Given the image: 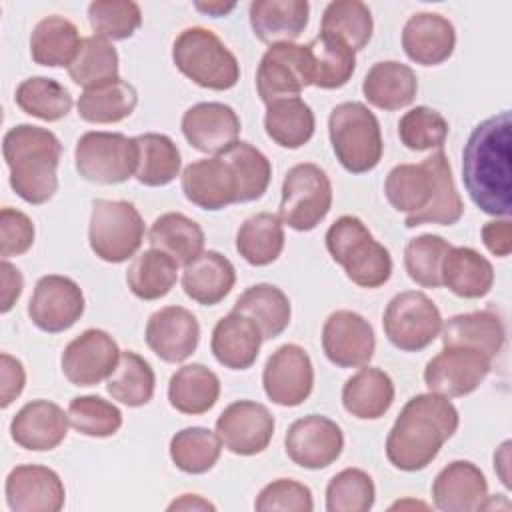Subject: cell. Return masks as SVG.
Masks as SVG:
<instances>
[{
  "instance_id": "cell-1",
  "label": "cell",
  "mask_w": 512,
  "mask_h": 512,
  "mask_svg": "<svg viewBox=\"0 0 512 512\" xmlns=\"http://www.w3.org/2000/svg\"><path fill=\"white\" fill-rule=\"evenodd\" d=\"M384 196L394 210L406 214V228L452 226L464 214V202L454 186L444 150L432 152L420 164L394 166L386 176Z\"/></svg>"
},
{
  "instance_id": "cell-2",
  "label": "cell",
  "mask_w": 512,
  "mask_h": 512,
  "mask_svg": "<svg viewBox=\"0 0 512 512\" xmlns=\"http://www.w3.org/2000/svg\"><path fill=\"white\" fill-rule=\"evenodd\" d=\"M512 118L500 112L474 126L462 152V182L470 200L486 214L512 212Z\"/></svg>"
},
{
  "instance_id": "cell-3",
  "label": "cell",
  "mask_w": 512,
  "mask_h": 512,
  "mask_svg": "<svg viewBox=\"0 0 512 512\" xmlns=\"http://www.w3.org/2000/svg\"><path fill=\"white\" fill-rule=\"evenodd\" d=\"M456 406L434 392L412 396L386 438V458L402 472L424 470L458 430Z\"/></svg>"
},
{
  "instance_id": "cell-4",
  "label": "cell",
  "mask_w": 512,
  "mask_h": 512,
  "mask_svg": "<svg viewBox=\"0 0 512 512\" xmlns=\"http://www.w3.org/2000/svg\"><path fill=\"white\" fill-rule=\"evenodd\" d=\"M10 186L28 204H46L58 190L62 144L54 132L34 124L12 126L2 140Z\"/></svg>"
},
{
  "instance_id": "cell-5",
  "label": "cell",
  "mask_w": 512,
  "mask_h": 512,
  "mask_svg": "<svg viewBox=\"0 0 512 512\" xmlns=\"http://www.w3.org/2000/svg\"><path fill=\"white\" fill-rule=\"evenodd\" d=\"M326 250L356 286L380 288L392 276V256L358 216H340L326 232Z\"/></svg>"
},
{
  "instance_id": "cell-6",
  "label": "cell",
  "mask_w": 512,
  "mask_h": 512,
  "mask_svg": "<svg viewBox=\"0 0 512 512\" xmlns=\"http://www.w3.org/2000/svg\"><path fill=\"white\" fill-rule=\"evenodd\" d=\"M174 66L208 90H230L240 80V64L228 46L208 28H184L172 44Z\"/></svg>"
},
{
  "instance_id": "cell-7",
  "label": "cell",
  "mask_w": 512,
  "mask_h": 512,
  "mask_svg": "<svg viewBox=\"0 0 512 512\" xmlns=\"http://www.w3.org/2000/svg\"><path fill=\"white\" fill-rule=\"evenodd\" d=\"M328 136L336 160L350 174H364L382 158V132L374 112L362 102H342L328 116Z\"/></svg>"
},
{
  "instance_id": "cell-8",
  "label": "cell",
  "mask_w": 512,
  "mask_h": 512,
  "mask_svg": "<svg viewBox=\"0 0 512 512\" xmlns=\"http://www.w3.org/2000/svg\"><path fill=\"white\" fill-rule=\"evenodd\" d=\"M144 240V220L128 200L96 198L88 224L92 252L110 264L132 258Z\"/></svg>"
},
{
  "instance_id": "cell-9",
  "label": "cell",
  "mask_w": 512,
  "mask_h": 512,
  "mask_svg": "<svg viewBox=\"0 0 512 512\" xmlns=\"http://www.w3.org/2000/svg\"><path fill=\"white\" fill-rule=\"evenodd\" d=\"M138 142L122 132L90 130L76 140L74 164L78 174L96 184H122L136 174Z\"/></svg>"
},
{
  "instance_id": "cell-10",
  "label": "cell",
  "mask_w": 512,
  "mask_h": 512,
  "mask_svg": "<svg viewBox=\"0 0 512 512\" xmlns=\"http://www.w3.org/2000/svg\"><path fill=\"white\" fill-rule=\"evenodd\" d=\"M332 208V184L328 174L312 162L292 166L282 182L278 218L296 232L314 230Z\"/></svg>"
},
{
  "instance_id": "cell-11",
  "label": "cell",
  "mask_w": 512,
  "mask_h": 512,
  "mask_svg": "<svg viewBox=\"0 0 512 512\" xmlns=\"http://www.w3.org/2000/svg\"><path fill=\"white\" fill-rule=\"evenodd\" d=\"M382 326L394 348L420 352L440 336L442 316L438 306L424 292L406 290L386 304Z\"/></svg>"
},
{
  "instance_id": "cell-12",
  "label": "cell",
  "mask_w": 512,
  "mask_h": 512,
  "mask_svg": "<svg viewBox=\"0 0 512 512\" xmlns=\"http://www.w3.org/2000/svg\"><path fill=\"white\" fill-rule=\"evenodd\" d=\"M312 82V56L306 44H274L260 58L256 70V90L264 104L298 96Z\"/></svg>"
},
{
  "instance_id": "cell-13",
  "label": "cell",
  "mask_w": 512,
  "mask_h": 512,
  "mask_svg": "<svg viewBox=\"0 0 512 512\" xmlns=\"http://www.w3.org/2000/svg\"><path fill=\"white\" fill-rule=\"evenodd\" d=\"M492 360L470 346H444L424 368V384L444 398L472 394L488 376Z\"/></svg>"
},
{
  "instance_id": "cell-14",
  "label": "cell",
  "mask_w": 512,
  "mask_h": 512,
  "mask_svg": "<svg viewBox=\"0 0 512 512\" xmlns=\"http://www.w3.org/2000/svg\"><path fill=\"white\" fill-rule=\"evenodd\" d=\"M342 448V428L322 414H308L294 420L284 436V450L288 458L306 470L328 468L340 458Z\"/></svg>"
},
{
  "instance_id": "cell-15",
  "label": "cell",
  "mask_w": 512,
  "mask_h": 512,
  "mask_svg": "<svg viewBox=\"0 0 512 512\" xmlns=\"http://www.w3.org/2000/svg\"><path fill=\"white\" fill-rule=\"evenodd\" d=\"M262 386L268 400L294 408L306 402L314 388V368L308 352L298 344L276 348L262 370Z\"/></svg>"
},
{
  "instance_id": "cell-16",
  "label": "cell",
  "mask_w": 512,
  "mask_h": 512,
  "mask_svg": "<svg viewBox=\"0 0 512 512\" xmlns=\"http://www.w3.org/2000/svg\"><path fill=\"white\" fill-rule=\"evenodd\" d=\"M82 288L68 276H42L28 302V316L32 324L48 334H58L72 328L84 314Z\"/></svg>"
},
{
  "instance_id": "cell-17",
  "label": "cell",
  "mask_w": 512,
  "mask_h": 512,
  "mask_svg": "<svg viewBox=\"0 0 512 512\" xmlns=\"http://www.w3.org/2000/svg\"><path fill=\"white\" fill-rule=\"evenodd\" d=\"M274 416L254 400H236L216 418V434L222 446L238 456L264 452L274 436Z\"/></svg>"
},
{
  "instance_id": "cell-18",
  "label": "cell",
  "mask_w": 512,
  "mask_h": 512,
  "mask_svg": "<svg viewBox=\"0 0 512 512\" xmlns=\"http://www.w3.org/2000/svg\"><path fill=\"white\" fill-rule=\"evenodd\" d=\"M120 360L116 340L100 328H88L70 340L62 352L60 366L74 386H96L114 372Z\"/></svg>"
},
{
  "instance_id": "cell-19",
  "label": "cell",
  "mask_w": 512,
  "mask_h": 512,
  "mask_svg": "<svg viewBox=\"0 0 512 512\" xmlns=\"http://www.w3.org/2000/svg\"><path fill=\"white\" fill-rule=\"evenodd\" d=\"M322 350L338 368H362L376 350L374 328L358 312L336 310L324 320Z\"/></svg>"
},
{
  "instance_id": "cell-20",
  "label": "cell",
  "mask_w": 512,
  "mask_h": 512,
  "mask_svg": "<svg viewBox=\"0 0 512 512\" xmlns=\"http://www.w3.org/2000/svg\"><path fill=\"white\" fill-rule=\"evenodd\" d=\"M4 494L12 512H58L66 500L58 472L40 464L14 466L6 476Z\"/></svg>"
},
{
  "instance_id": "cell-21",
  "label": "cell",
  "mask_w": 512,
  "mask_h": 512,
  "mask_svg": "<svg viewBox=\"0 0 512 512\" xmlns=\"http://www.w3.org/2000/svg\"><path fill=\"white\" fill-rule=\"evenodd\" d=\"M144 340L160 360L178 364L194 354L200 340V324L188 308L164 306L148 318Z\"/></svg>"
},
{
  "instance_id": "cell-22",
  "label": "cell",
  "mask_w": 512,
  "mask_h": 512,
  "mask_svg": "<svg viewBox=\"0 0 512 512\" xmlns=\"http://www.w3.org/2000/svg\"><path fill=\"white\" fill-rule=\"evenodd\" d=\"M180 128L194 150L218 156L238 142L240 118L228 104L198 102L182 114Z\"/></svg>"
},
{
  "instance_id": "cell-23",
  "label": "cell",
  "mask_w": 512,
  "mask_h": 512,
  "mask_svg": "<svg viewBox=\"0 0 512 512\" xmlns=\"http://www.w3.org/2000/svg\"><path fill=\"white\" fill-rule=\"evenodd\" d=\"M180 188L186 200L202 210L216 212L230 204H238L234 172L220 156L190 162L182 170Z\"/></svg>"
},
{
  "instance_id": "cell-24",
  "label": "cell",
  "mask_w": 512,
  "mask_h": 512,
  "mask_svg": "<svg viewBox=\"0 0 512 512\" xmlns=\"http://www.w3.org/2000/svg\"><path fill=\"white\" fill-rule=\"evenodd\" d=\"M68 412L56 402L32 400L26 402L10 422L12 440L32 452L54 450L68 434Z\"/></svg>"
},
{
  "instance_id": "cell-25",
  "label": "cell",
  "mask_w": 512,
  "mask_h": 512,
  "mask_svg": "<svg viewBox=\"0 0 512 512\" xmlns=\"http://www.w3.org/2000/svg\"><path fill=\"white\" fill-rule=\"evenodd\" d=\"M404 54L420 66L446 62L456 48L454 24L436 12H418L402 28Z\"/></svg>"
},
{
  "instance_id": "cell-26",
  "label": "cell",
  "mask_w": 512,
  "mask_h": 512,
  "mask_svg": "<svg viewBox=\"0 0 512 512\" xmlns=\"http://www.w3.org/2000/svg\"><path fill=\"white\" fill-rule=\"evenodd\" d=\"M486 496V476L476 464L468 460H454L446 464L432 482L434 506L444 512L480 510Z\"/></svg>"
},
{
  "instance_id": "cell-27",
  "label": "cell",
  "mask_w": 512,
  "mask_h": 512,
  "mask_svg": "<svg viewBox=\"0 0 512 512\" xmlns=\"http://www.w3.org/2000/svg\"><path fill=\"white\" fill-rule=\"evenodd\" d=\"M262 342V332L256 322L232 310L216 322L210 350L224 368L248 370L256 362Z\"/></svg>"
},
{
  "instance_id": "cell-28",
  "label": "cell",
  "mask_w": 512,
  "mask_h": 512,
  "mask_svg": "<svg viewBox=\"0 0 512 512\" xmlns=\"http://www.w3.org/2000/svg\"><path fill=\"white\" fill-rule=\"evenodd\" d=\"M254 36L264 44L294 42L308 26L306 0H254L248 10Z\"/></svg>"
},
{
  "instance_id": "cell-29",
  "label": "cell",
  "mask_w": 512,
  "mask_h": 512,
  "mask_svg": "<svg viewBox=\"0 0 512 512\" xmlns=\"http://www.w3.org/2000/svg\"><path fill=\"white\" fill-rule=\"evenodd\" d=\"M180 282L190 300L202 306H214L222 302L234 288L236 270L224 254L204 250L198 258L184 266Z\"/></svg>"
},
{
  "instance_id": "cell-30",
  "label": "cell",
  "mask_w": 512,
  "mask_h": 512,
  "mask_svg": "<svg viewBox=\"0 0 512 512\" xmlns=\"http://www.w3.org/2000/svg\"><path fill=\"white\" fill-rule=\"evenodd\" d=\"M418 92L416 72L402 62L382 60L372 64L362 80V94L368 104L380 110H400L414 102Z\"/></svg>"
},
{
  "instance_id": "cell-31",
  "label": "cell",
  "mask_w": 512,
  "mask_h": 512,
  "mask_svg": "<svg viewBox=\"0 0 512 512\" xmlns=\"http://www.w3.org/2000/svg\"><path fill=\"white\" fill-rule=\"evenodd\" d=\"M444 346H470L484 352L490 360L496 358L506 340L502 318L494 310H476L456 314L442 322Z\"/></svg>"
},
{
  "instance_id": "cell-32",
  "label": "cell",
  "mask_w": 512,
  "mask_h": 512,
  "mask_svg": "<svg viewBox=\"0 0 512 512\" xmlns=\"http://www.w3.org/2000/svg\"><path fill=\"white\" fill-rule=\"evenodd\" d=\"M394 402L392 378L374 366L360 368L342 386V406L360 420L382 418Z\"/></svg>"
},
{
  "instance_id": "cell-33",
  "label": "cell",
  "mask_w": 512,
  "mask_h": 512,
  "mask_svg": "<svg viewBox=\"0 0 512 512\" xmlns=\"http://www.w3.org/2000/svg\"><path fill=\"white\" fill-rule=\"evenodd\" d=\"M440 280L460 298H482L494 286V268L474 248L452 246L442 260Z\"/></svg>"
},
{
  "instance_id": "cell-34",
  "label": "cell",
  "mask_w": 512,
  "mask_h": 512,
  "mask_svg": "<svg viewBox=\"0 0 512 512\" xmlns=\"http://www.w3.org/2000/svg\"><path fill=\"white\" fill-rule=\"evenodd\" d=\"M148 242L178 266H186L204 252V230L182 212H166L152 222Z\"/></svg>"
},
{
  "instance_id": "cell-35",
  "label": "cell",
  "mask_w": 512,
  "mask_h": 512,
  "mask_svg": "<svg viewBox=\"0 0 512 512\" xmlns=\"http://www.w3.org/2000/svg\"><path fill=\"white\" fill-rule=\"evenodd\" d=\"M218 398L220 378L204 364H186L178 368L168 382V402L182 414H204Z\"/></svg>"
},
{
  "instance_id": "cell-36",
  "label": "cell",
  "mask_w": 512,
  "mask_h": 512,
  "mask_svg": "<svg viewBox=\"0 0 512 512\" xmlns=\"http://www.w3.org/2000/svg\"><path fill=\"white\" fill-rule=\"evenodd\" d=\"M232 310L252 318L262 332V340H272L280 336L288 328L292 316L288 296L278 286L268 282L246 288L236 298Z\"/></svg>"
},
{
  "instance_id": "cell-37",
  "label": "cell",
  "mask_w": 512,
  "mask_h": 512,
  "mask_svg": "<svg viewBox=\"0 0 512 512\" xmlns=\"http://www.w3.org/2000/svg\"><path fill=\"white\" fill-rule=\"evenodd\" d=\"M82 38L74 22L64 16L52 14L42 18L30 34V56L36 64L48 68L70 66Z\"/></svg>"
},
{
  "instance_id": "cell-38",
  "label": "cell",
  "mask_w": 512,
  "mask_h": 512,
  "mask_svg": "<svg viewBox=\"0 0 512 512\" xmlns=\"http://www.w3.org/2000/svg\"><path fill=\"white\" fill-rule=\"evenodd\" d=\"M314 128V112L300 96L280 98L266 104L264 130L278 146L296 150L314 136Z\"/></svg>"
},
{
  "instance_id": "cell-39",
  "label": "cell",
  "mask_w": 512,
  "mask_h": 512,
  "mask_svg": "<svg viewBox=\"0 0 512 512\" xmlns=\"http://www.w3.org/2000/svg\"><path fill=\"white\" fill-rule=\"evenodd\" d=\"M282 220L270 212L248 216L236 232V252L252 266H268L284 250Z\"/></svg>"
},
{
  "instance_id": "cell-40",
  "label": "cell",
  "mask_w": 512,
  "mask_h": 512,
  "mask_svg": "<svg viewBox=\"0 0 512 512\" xmlns=\"http://www.w3.org/2000/svg\"><path fill=\"white\" fill-rule=\"evenodd\" d=\"M138 104L132 84L118 78L98 88L84 90L76 102L78 116L90 124H114L128 118Z\"/></svg>"
},
{
  "instance_id": "cell-41",
  "label": "cell",
  "mask_w": 512,
  "mask_h": 512,
  "mask_svg": "<svg viewBox=\"0 0 512 512\" xmlns=\"http://www.w3.org/2000/svg\"><path fill=\"white\" fill-rule=\"evenodd\" d=\"M314 70V86L336 90L348 84L356 70V52L340 38L320 32L308 44Z\"/></svg>"
},
{
  "instance_id": "cell-42",
  "label": "cell",
  "mask_w": 512,
  "mask_h": 512,
  "mask_svg": "<svg viewBox=\"0 0 512 512\" xmlns=\"http://www.w3.org/2000/svg\"><path fill=\"white\" fill-rule=\"evenodd\" d=\"M138 142V168L134 178L150 188L166 186L180 174V150L166 134L146 132L136 136Z\"/></svg>"
},
{
  "instance_id": "cell-43",
  "label": "cell",
  "mask_w": 512,
  "mask_h": 512,
  "mask_svg": "<svg viewBox=\"0 0 512 512\" xmlns=\"http://www.w3.org/2000/svg\"><path fill=\"white\" fill-rule=\"evenodd\" d=\"M178 280V264L164 252L150 248L138 254L126 270V284L140 300L164 298Z\"/></svg>"
},
{
  "instance_id": "cell-44",
  "label": "cell",
  "mask_w": 512,
  "mask_h": 512,
  "mask_svg": "<svg viewBox=\"0 0 512 512\" xmlns=\"http://www.w3.org/2000/svg\"><path fill=\"white\" fill-rule=\"evenodd\" d=\"M156 388V376L152 366L136 352H120V360L114 372L108 376V394L130 408L144 406L152 400Z\"/></svg>"
},
{
  "instance_id": "cell-45",
  "label": "cell",
  "mask_w": 512,
  "mask_h": 512,
  "mask_svg": "<svg viewBox=\"0 0 512 512\" xmlns=\"http://www.w3.org/2000/svg\"><path fill=\"white\" fill-rule=\"evenodd\" d=\"M234 172L238 184V202H254L264 196L272 178L270 160L250 142H234L218 154Z\"/></svg>"
},
{
  "instance_id": "cell-46",
  "label": "cell",
  "mask_w": 512,
  "mask_h": 512,
  "mask_svg": "<svg viewBox=\"0 0 512 512\" xmlns=\"http://www.w3.org/2000/svg\"><path fill=\"white\" fill-rule=\"evenodd\" d=\"M68 74L84 90L114 82L118 80V52L110 40L96 34L82 38L78 54L68 66Z\"/></svg>"
},
{
  "instance_id": "cell-47",
  "label": "cell",
  "mask_w": 512,
  "mask_h": 512,
  "mask_svg": "<svg viewBox=\"0 0 512 512\" xmlns=\"http://www.w3.org/2000/svg\"><path fill=\"white\" fill-rule=\"evenodd\" d=\"M14 100L18 108L44 122H56L68 116L72 110V96L58 80L46 76H32L18 84Z\"/></svg>"
},
{
  "instance_id": "cell-48",
  "label": "cell",
  "mask_w": 512,
  "mask_h": 512,
  "mask_svg": "<svg viewBox=\"0 0 512 512\" xmlns=\"http://www.w3.org/2000/svg\"><path fill=\"white\" fill-rule=\"evenodd\" d=\"M170 458L186 474H204L220 458L222 442L216 432L204 426H188L170 438Z\"/></svg>"
},
{
  "instance_id": "cell-49",
  "label": "cell",
  "mask_w": 512,
  "mask_h": 512,
  "mask_svg": "<svg viewBox=\"0 0 512 512\" xmlns=\"http://www.w3.org/2000/svg\"><path fill=\"white\" fill-rule=\"evenodd\" d=\"M372 30L374 22L370 8L360 0H334L324 8L320 32L340 38L354 52L370 42Z\"/></svg>"
},
{
  "instance_id": "cell-50",
  "label": "cell",
  "mask_w": 512,
  "mask_h": 512,
  "mask_svg": "<svg viewBox=\"0 0 512 512\" xmlns=\"http://www.w3.org/2000/svg\"><path fill=\"white\" fill-rule=\"evenodd\" d=\"M452 244L438 234H420L412 238L404 248V268L418 286L440 288L442 260Z\"/></svg>"
},
{
  "instance_id": "cell-51",
  "label": "cell",
  "mask_w": 512,
  "mask_h": 512,
  "mask_svg": "<svg viewBox=\"0 0 512 512\" xmlns=\"http://www.w3.org/2000/svg\"><path fill=\"white\" fill-rule=\"evenodd\" d=\"M376 488L368 472L344 468L326 486L328 512H368L374 506Z\"/></svg>"
},
{
  "instance_id": "cell-52",
  "label": "cell",
  "mask_w": 512,
  "mask_h": 512,
  "mask_svg": "<svg viewBox=\"0 0 512 512\" xmlns=\"http://www.w3.org/2000/svg\"><path fill=\"white\" fill-rule=\"evenodd\" d=\"M70 426L90 438L114 436L122 426V412L102 396H76L68 404Z\"/></svg>"
},
{
  "instance_id": "cell-53",
  "label": "cell",
  "mask_w": 512,
  "mask_h": 512,
  "mask_svg": "<svg viewBox=\"0 0 512 512\" xmlns=\"http://www.w3.org/2000/svg\"><path fill=\"white\" fill-rule=\"evenodd\" d=\"M448 130V120L430 106L410 108L398 120V138L408 150L414 152L442 150Z\"/></svg>"
},
{
  "instance_id": "cell-54",
  "label": "cell",
  "mask_w": 512,
  "mask_h": 512,
  "mask_svg": "<svg viewBox=\"0 0 512 512\" xmlns=\"http://www.w3.org/2000/svg\"><path fill=\"white\" fill-rule=\"evenodd\" d=\"M88 22L96 36L126 40L142 24V10L132 0H94L88 4Z\"/></svg>"
},
{
  "instance_id": "cell-55",
  "label": "cell",
  "mask_w": 512,
  "mask_h": 512,
  "mask_svg": "<svg viewBox=\"0 0 512 512\" xmlns=\"http://www.w3.org/2000/svg\"><path fill=\"white\" fill-rule=\"evenodd\" d=\"M254 508L260 512L284 510V512H312L314 500L312 492L306 484L292 478H278L266 484L256 500Z\"/></svg>"
},
{
  "instance_id": "cell-56",
  "label": "cell",
  "mask_w": 512,
  "mask_h": 512,
  "mask_svg": "<svg viewBox=\"0 0 512 512\" xmlns=\"http://www.w3.org/2000/svg\"><path fill=\"white\" fill-rule=\"evenodd\" d=\"M34 224L32 220L16 210L2 208L0 212V256L6 260L10 256H20L34 244Z\"/></svg>"
},
{
  "instance_id": "cell-57",
  "label": "cell",
  "mask_w": 512,
  "mask_h": 512,
  "mask_svg": "<svg viewBox=\"0 0 512 512\" xmlns=\"http://www.w3.org/2000/svg\"><path fill=\"white\" fill-rule=\"evenodd\" d=\"M0 406L8 408L24 390L26 384V370L22 362L8 352L0 354Z\"/></svg>"
},
{
  "instance_id": "cell-58",
  "label": "cell",
  "mask_w": 512,
  "mask_h": 512,
  "mask_svg": "<svg viewBox=\"0 0 512 512\" xmlns=\"http://www.w3.org/2000/svg\"><path fill=\"white\" fill-rule=\"evenodd\" d=\"M482 242L490 254L506 258L512 250V222L510 218H496L482 226Z\"/></svg>"
},
{
  "instance_id": "cell-59",
  "label": "cell",
  "mask_w": 512,
  "mask_h": 512,
  "mask_svg": "<svg viewBox=\"0 0 512 512\" xmlns=\"http://www.w3.org/2000/svg\"><path fill=\"white\" fill-rule=\"evenodd\" d=\"M2 314L10 312L14 302L20 298L22 294V288H24V280H22V274L20 270L10 264L8 260H2Z\"/></svg>"
},
{
  "instance_id": "cell-60",
  "label": "cell",
  "mask_w": 512,
  "mask_h": 512,
  "mask_svg": "<svg viewBox=\"0 0 512 512\" xmlns=\"http://www.w3.org/2000/svg\"><path fill=\"white\" fill-rule=\"evenodd\" d=\"M494 470L500 482L510 488V440H504L500 448L494 452Z\"/></svg>"
},
{
  "instance_id": "cell-61",
  "label": "cell",
  "mask_w": 512,
  "mask_h": 512,
  "mask_svg": "<svg viewBox=\"0 0 512 512\" xmlns=\"http://www.w3.org/2000/svg\"><path fill=\"white\" fill-rule=\"evenodd\" d=\"M168 510H216V506L198 494H182L168 504Z\"/></svg>"
},
{
  "instance_id": "cell-62",
  "label": "cell",
  "mask_w": 512,
  "mask_h": 512,
  "mask_svg": "<svg viewBox=\"0 0 512 512\" xmlns=\"http://www.w3.org/2000/svg\"><path fill=\"white\" fill-rule=\"evenodd\" d=\"M196 10L212 16V18H220V16H226L228 12H232L236 8V4H224V2H208V4H200L196 2L194 4Z\"/></svg>"
},
{
  "instance_id": "cell-63",
  "label": "cell",
  "mask_w": 512,
  "mask_h": 512,
  "mask_svg": "<svg viewBox=\"0 0 512 512\" xmlns=\"http://www.w3.org/2000/svg\"><path fill=\"white\" fill-rule=\"evenodd\" d=\"M402 506H420V508H426V504H422V502H396V504H392V508H402Z\"/></svg>"
}]
</instances>
